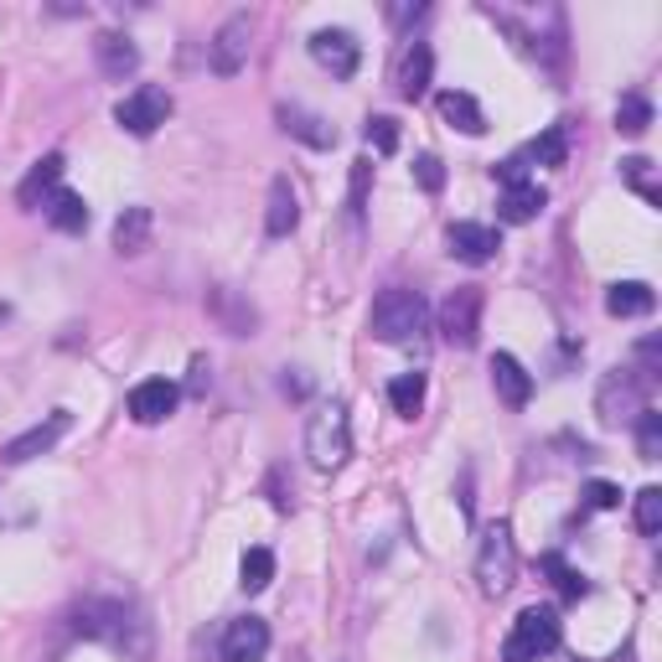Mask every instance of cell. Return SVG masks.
I'll return each instance as SVG.
<instances>
[{"label": "cell", "instance_id": "6da1fadb", "mask_svg": "<svg viewBox=\"0 0 662 662\" xmlns=\"http://www.w3.org/2000/svg\"><path fill=\"white\" fill-rule=\"evenodd\" d=\"M73 631L88 642H104L109 652H125L130 662H151V622L135 601L119 595H88L73 611Z\"/></svg>", "mask_w": 662, "mask_h": 662}, {"label": "cell", "instance_id": "7a4b0ae2", "mask_svg": "<svg viewBox=\"0 0 662 662\" xmlns=\"http://www.w3.org/2000/svg\"><path fill=\"white\" fill-rule=\"evenodd\" d=\"M368 331L378 342H389V347H414V342H425V331H429L425 295L410 291V285H389V291L373 300Z\"/></svg>", "mask_w": 662, "mask_h": 662}, {"label": "cell", "instance_id": "3957f363", "mask_svg": "<svg viewBox=\"0 0 662 662\" xmlns=\"http://www.w3.org/2000/svg\"><path fill=\"white\" fill-rule=\"evenodd\" d=\"M306 456H311L316 471H342L352 456V419H347V404L331 399L321 410L306 419Z\"/></svg>", "mask_w": 662, "mask_h": 662}, {"label": "cell", "instance_id": "277c9868", "mask_svg": "<svg viewBox=\"0 0 662 662\" xmlns=\"http://www.w3.org/2000/svg\"><path fill=\"white\" fill-rule=\"evenodd\" d=\"M559 637H565L559 611H554V605H528L523 616L512 622V631H507L503 662H539L559 647Z\"/></svg>", "mask_w": 662, "mask_h": 662}, {"label": "cell", "instance_id": "5b68a950", "mask_svg": "<svg viewBox=\"0 0 662 662\" xmlns=\"http://www.w3.org/2000/svg\"><path fill=\"white\" fill-rule=\"evenodd\" d=\"M652 399V378L637 368H616V373H605V383L601 393H595V414H601V425H631L642 410H652L647 404Z\"/></svg>", "mask_w": 662, "mask_h": 662}, {"label": "cell", "instance_id": "8992f818", "mask_svg": "<svg viewBox=\"0 0 662 662\" xmlns=\"http://www.w3.org/2000/svg\"><path fill=\"white\" fill-rule=\"evenodd\" d=\"M476 580H482V595H507L512 580H518V544H512V528L492 523L482 533V554H476Z\"/></svg>", "mask_w": 662, "mask_h": 662}, {"label": "cell", "instance_id": "52a82bcc", "mask_svg": "<svg viewBox=\"0 0 662 662\" xmlns=\"http://www.w3.org/2000/svg\"><path fill=\"white\" fill-rule=\"evenodd\" d=\"M172 94L166 88H156V83H140V88H130V94L115 104V125L125 130V135H135V140H151L172 119Z\"/></svg>", "mask_w": 662, "mask_h": 662}, {"label": "cell", "instance_id": "ba28073f", "mask_svg": "<svg viewBox=\"0 0 662 662\" xmlns=\"http://www.w3.org/2000/svg\"><path fill=\"white\" fill-rule=\"evenodd\" d=\"M440 331L450 347H476V336H482V291L476 285H461L440 300Z\"/></svg>", "mask_w": 662, "mask_h": 662}, {"label": "cell", "instance_id": "9c48e42d", "mask_svg": "<svg viewBox=\"0 0 662 662\" xmlns=\"http://www.w3.org/2000/svg\"><path fill=\"white\" fill-rule=\"evenodd\" d=\"M249 47H253V16H249V11H234V16L217 26V37L208 42V62H213V73L234 79L238 68L249 62Z\"/></svg>", "mask_w": 662, "mask_h": 662}, {"label": "cell", "instance_id": "30bf717a", "mask_svg": "<svg viewBox=\"0 0 662 662\" xmlns=\"http://www.w3.org/2000/svg\"><path fill=\"white\" fill-rule=\"evenodd\" d=\"M68 425H73V414H68V410H52L47 419H42V425H32L26 435H16L11 446L0 450V466H26V461L47 456V450H52L62 435H68Z\"/></svg>", "mask_w": 662, "mask_h": 662}, {"label": "cell", "instance_id": "8fae6325", "mask_svg": "<svg viewBox=\"0 0 662 662\" xmlns=\"http://www.w3.org/2000/svg\"><path fill=\"white\" fill-rule=\"evenodd\" d=\"M223 662H264L270 658V622L264 616H238L223 626V642H217Z\"/></svg>", "mask_w": 662, "mask_h": 662}, {"label": "cell", "instance_id": "7c38bea8", "mask_svg": "<svg viewBox=\"0 0 662 662\" xmlns=\"http://www.w3.org/2000/svg\"><path fill=\"white\" fill-rule=\"evenodd\" d=\"M311 58L327 68L331 79H352L357 62H363V47H357V37L342 32V26H321V32L311 37Z\"/></svg>", "mask_w": 662, "mask_h": 662}, {"label": "cell", "instance_id": "4fadbf2b", "mask_svg": "<svg viewBox=\"0 0 662 662\" xmlns=\"http://www.w3.org/2000/svg\"><path fill=\"white\" fill-rule=\"evenodd\" d=\"M176 399H181V389L172 378H145V383L130 389V419L135 425H161V419L176 414Z\"/></svg>", "mask_w": 662, "mask_h": 662}, {"label": "cell", "instance_id": "5bb4252c", "mask_svg": "<svg viewBox=\"0 0 662 662\" xmlns=\"http://www.w3.org/2000/svg\"><path fill=\"white\" fill-rule=\"evenodd\" d=\"M446 244H450V253H456L461 264H492L497 249H503L497 228H487V223H450Z\"/></svg>", "mask_w": 662, "mask_h": 662}, {"label": "cell", "instance_id": "9a60e30c", "mask_svg": "<svg viewBox=\"0 0 662 662\" xmlns=\"http://www.w3.org/2000/svg\"><path fill=\"white\" fill-rule=\"evenodd\" d=\"M429 73H435V52H429V42H410L404 52H399V68H393V83H399V98H425L429 94Z\"/></svg>", "mask_w": 662, "mask_h": 662}, {"label": "cell", "instance_id": "2e32d148", "mask_svg": "<svg viewBox=\"0 0 662 662\" xmlns=\"http://www.w3.org/2000/svg\"><path fill=\"white\" fill-rule=\"evenodd\" d=\"M94 62L104 79H130L140 68V47L125 32H98L94 37Z\"/></svg>", "mask_w": 662, "mask_h": 662}, {"label": "cell", "instance_id": "e0dca14e", "mask_svg": "<svg viewBox=\"0 0 662 662\" xmlns=\"http://www.w3.org/2000/svg\"><path fill=\"white\" fill-rule=\"evenodd\" d=\"M274 119H280V130H285V135L306 140L311 151H331V145H336V130H331L321 115L300 109V104H280V109H274Z\"/></svg>", "mask_w": 662, "mask_h": 662}, {"label": "cell", "instance_id": "ac0fdd59", "mask_svg": "<svg viewBox=\"0 0 662 662\" xmlns=\"http://www.w3.org/2000/svg\"><path fill=\"white\" fill-rule=\"evenodd\" d=\"M62 151H52V156H42L32 172H26V181L16 187V202L21 208H47L52 202V192H58V181H62Z\"/></svg>", "mask_w": 662, "mask_h": 662}, {"label": "cell", "instance_id": "d6986e66", "mask_svg": "<svg viewBox=\"0 0 662 662\" xmlns=\"http://www.w3.org/2000/svg\"><path fill=\"white\" fill-rule=\"evenodd\" d=\"M300 223V197H295L291 176H274L270 181V213H264V234L270 238H291Z\"/></svg>", "mask_w": 662, "mask_h": 662}, {"label": "cell", "instance_id": "ffe728a7", "mask_svg": "<svg viewBox=\"0 0 662 662\" xmlns=\"http://www.w3.org/2000/svg\"><path fill=\"white\" fill-rule=\"evenodd\" d=\"M492 383H497V393H503L512 410H523L528 399H533V373H528L512 352H497V357H492Z\"/></svg>", "mask_w": 662, "mask_h": 662}, {"label": "cell", "instance_id": "44dd1931", "mask_svg": "<svg viewBox=\"0 0 662 662\" xmlns=\"http://www.w3.org/2000/svg\"><path fill=\"white\" fill-rule=\"evenodd\" d=\"M435 104H440V119L456 125L461 135H487V115H482V104H476L466 88H446Z\"/></svg>", "mask_w": 662, "mask_h": 662}, {"label": "cell", "instance_id": "7402d4cb", "mask_svg": "<svg viewBox=\"0 0 662 662\" xmlns=\"http://www.w3.org/2000/svg\"><path fill=\"white\" fill-rule=\"evenodd\" d=\"M548 208V192L539 181H518V187H503V202H497V213L503 223H533V217Z\"/></svg>", "mask_w": 662, "mask_h": 662}, {"label": "cell", "instance_id": "603a6c76", "mask_svg": "<svg viewBox=\"0 0 662 662\" xmlns=\"http://www.w3.org/2000/svg\"><path fill=\"white\" fill-rule=\"evenodd\" d=\"M652 306H658V295H652V285H642V280H622V285L605 291V311L622 316V321H631V316H652Z\"/></svg>", "mask_w": 662, "mask_h": 662}, {"label": "cell", "instance_id": "cb8c5ba5", "mask_svg": "<svg viewBox=\"0 0 662 662\" xmlns=\"http://www.w3.org/2000/svg\"><path fill=\"white\" fill-rule=\"evenodd\" d=\"M151 228H156L151 208H125V213L115 217V249H119V253L151 249Z\"/></svg>", "mask_w": 662, "mask_h": 662}, {"label": "cell", "instance_id": "d4e9b609", "mask_svg": "<svg viewBox=\"0 0 662 662\" xmlns=\"http://www.w3.org/2000/svg\"><path fill=\"white\" fill-rule=\"evenodd\" d=\"M47 223H52L58 234H83V228H88V202H83L79 192H52Z\"/></svg>", "mask_w": 662, "mask_h": 662}, {"label": "cell", "instance_id": "484cf974", "mask_svg": "<svg viewBox=\"0 0 662 662\" xmlns=\"http://www.w3.org/2000/svg\"><path fill=\"white\" fill-rule=\"evenodd\" d=\"M425 373H399L389 383V404H393V414H404V419H414L419 414V404H425Z\"/></svg>", "mask_w": 662, "mask_h": 662}, {"label": "cell", "instance_id": "4316f807", "mask_svg": "<svg viewBox=\"0 0 662 662\" xmlns=\"http://www.w3.org/2000/svg\"><path fill=\"white\" fill-rule=\"evenodd\" d=\"M647 125H652V98L637 94V88L622 94V104H616V130L637 140V135H647Z\"/></svg>", "mask_w": 662, "mask_h": 662}, {"label": "cell", "instance_id": "83f0119b", "mask_svg": "<svg viewBox=\"0 0 662 662\" xmlns=\"http://www.w3.org/2000/svg\"><path fill=\"white\" fill-rule=\"evenodd\" d=\"M539 565H544V575L554 580V590H559L565 601H580V595H590V580H584L580 569H569V565H565V554H544Z\"/></svg>", "mask_w": 662, "mask_h": 662}, {"label": "cell", "instance_id": "f1b7e54d", "mask_svg": "<svg viewBox=\"0 0 662 662\" xmlns=\"http://www.w3.org/2000/svg\"><path fill=\"white\" fill-rule=\"evenodd\" d=\"M528 161H539V166H565L569 161V130L565 125H548L544 135L528 145Z\"/></svg>", "mask_w": 662, "mask_h": 662}, {"label": "cell", "instance_id": "f546056e", "mask_svg": "<svg viewBox=\"0 0 662 662\" xmlns=\"http://www.w3.org/2000/svg\"><path fill=\"white\" fill-rule=\"evenodd\" d=\"M270 580H274V554L270 548H249L244 565H238V584H244L249 595H259V590H270Z\"/></svg>", "mask_w": 662, "mask_h": 662}, {"label": "cell", "instance_id": "4dcf8cb0", "mask_svg": "<svg viewBox=\"0 0 662 662\" xmlns=\"http://www.w3.org/2000/svg\"><path fill=\"white\" fill-rule=\"evenodd\" d=\"M363 140H368V151H378V156H393V151H399V119L373 115L368 125H363Z\"/></svg>", "mask_w": 662, "mask_h": 662}, {"label": "cell", "instance_id": "1f68e13d", "mask_svg": "<svg viewBox=\"0 0 662 662\" xmlns=\"http://www.w3.org/2000/svg\"><path fill=\"white\" fill-rule=\"evenodd\" d=\"M637 450H642V461H658L662 456V414L658 410L637 414Z\"/></svg>", "mask_w": 662, "mask_h": 662}, {"label": "cell", "instance_id": "d6a6232c", "mask_svg": "<svg viewBox=\"0 0 662 662\" xmlns=\"http://www.w3.org/2000/svg\"><path fill=\"white\" fill-rule=\"evenodd\" d=\"M637 528H642L647 539H658V533H662V487L637 492Z\"/></svg>", "mask_w": 662, "mask_h": 662}, {"label": "cell", "instance_id": "836d02e7", "mask_svg": "<svg viewBox=\"0 0 662 662\" xmlns=\"http://www.w3.org/2000/svg\"><path fill=\"white\" fill-rule=\"evenodd\" d=\"M622 176H626V187H637V192H642L652 208L662 202L658 187H652V161H647V156H626V161H622Z\"/></svg>", "mask_w": 662, "mask_h": 662}, {"label": "cell", "instance_id": "e575fe53", "mask_svg": "<svg viewBox=\"0 0 662 662\" xmlns=\"http://www.w3.org/2000/svg\"><path fill=\"white\" fill-rule=\"evenodd\" d=\"M584 507H595V512H611V507H622V487H616V482H601V476H595V482H584Z\"/></svg>", "mask_w": 662, "mask_h": 662}, {"label": "cell", "instance_id": "d590c367", "mask_svg": "<svg viewBox=\"0 0 662 662\" xmlns=\"http://www.w3.org/2000/svg\"><path fill=\"white\" fill-rule=\"evenodd\" d=\"M414 181H419L425 192H440V187H446V166H440V156H419V161H414Z\"/></svg>", "mask_w": 662, "mask_h": 662}, {"label": "cell", "instance_id": "8d00e7d4", "mask_svg": "<svg viewBox=\"0 0 662 662\" xmlns=\"http://www.w3.org/2000/svg\"><path fill=\"white\" fill-rule=\"evenodd\" d=\"M368 161H357V166H352V217H363V197H368Z\"/></svg>", "mask_w": 662, "mask_h": 662}, {"label": "cell", "instance_id": "74e56055", "mask_svg": "<svg viewBox=\"0 0 662 662\" xmlns=\"http://www.w3.org/2000/svg\"><path fill=\"white\" fill-rule=\"evenodd\" d=\"M208 383H213V373H208V357H197V363H192V393H202Z\"/></svg>", "mask_w": 662, "mask_h": 662}]
</instances>
